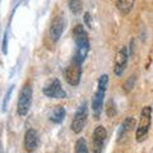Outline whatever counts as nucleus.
<instances>
[{
    "label": "nucleus",
    "instance_id": "f257e3e1",
    "mask_svg": "<svg viewBox=\"0 0 153 153\" xmlns=\"http://www.w3.org/2000/svg\"><path fill=\"white\" fill-rule=\"evenodd\" d=\"M74 35V41H75V51L73 59L79 61L80 64L83 63L89 52V40L88 35L85 32L84 27L82 25H76L73 31Z\"/></svg>",
    "mask_w": 153,
    "mask_h": 153
},
{
    "label": "nucleus",
    "instance_id": "f03ea898",
    "mask_svg": "<svg viewBox=\"0 0 153 153\" xmlns=\"http://www.w3.org/2000/svg\"><path fill=\"white\" fill-rule=\"evenodd\" d=\"M107 83H108L107 74H103L100 76L97 91L94 92L92 97V111L96 119H100V115H101V111H102V105L105 100V93H106V89H107Z\"/></svg>",
    "mask_w": 153,
    "mask_h": 153
},
{
    "label": "nucleus",
    "instance_id": "7ed1b4c3",
    "mask_svg": "<svg viewBox=\"0 0 153 153\" xmlns=\"http://www.w3.org/2000/svg\"><path fill=\"white\" fill-rule=\"evenodd\" d=\"M151 123H152V107L146 106V107H143L140 112L139 124H138L137 133H135V138L138 142H142L143 139H146L148 130H149V126H151Z\"/></svg>",
    "mask_w": 153,
    "mask_h": 153
},
{
    "label": "nucleus",
    "instance_id": "20e7f679",
    "mask_svg": "<svg viewBox=\"0 0 153 153\" xmlns=\"http://www.w3.org/2000/svg\"><path fill=\"white\" fill-rule=\"evenodd\" d=\"M32 85L30 83H27L23 85V88L19 92V97H18V105H17V111L18 115L21 116H26L31 108V103H32Z\"/></svg>",
    "mask_w": 153,
    "mask_h": 153
},
{
    "label": "nucleus",
    "instance_id": "39448f33",
    "mask_svg": "<svg viewBox=\"0 0 153 153\" xmlns=\"http://www.w3.org/2000/svg\"><path fill=\"white\" fill-rule=\"evenodd\" d=\"M87 119H88L87 102H83L74 114L73 121H71V130H73L75 134H79L84 129L85 124H87Z\"/></svg>",
    "mask_w": 153,
    "mask_h": 153
},
{
    "label": "nucleus",
    "instance_id": "423d86ee",
    "mask_svg": "<svg viewBox=\"0 0 153 153\" xmlns=\"http://www.w3.org/2000/svg\"><path fill=\"white\" fill-rule=\"evenodd\" d=\"M65 80L70 85H78L80 82V76H82V64L79 61L71 59L70 64L66 66L64 71Z\"/></svg>",
    "mask_w": 153,
    "mask_h": 153
},
{
    "label": "nucleus",
    "instance_id": "0eeeda50",
    "mask_svg": "<svg viewBox=\"0 0 153 153\" xmlns=\"http://www.w3.org/2000/svg\"><path fill=\"white\" fill-rule=\"evenodd\" d=\"M65 25H66V21H65V17L63 13L57 14L52 18L51 21V25H50V37L52 41H57L59 38L63 35V32L65 30Z\"/></svg>",
    "mask_w": 153,
    "mask_h": 153
},
{
    "label": "nucleus",
    "instance_id": "6e6552de",
    "mask_svg": "<svg viewBox=\"0 0 153 153\" xmlns=\"http://www.w3.org/2000/svg\"><path fill=\"white\" fill-rule=\"evenodd\" d=\"M106 138H107L106 128L102 126V125H98L93 130V134H92V151H93V153H102Z\"/></svg>",
    "mask_w": 153,
    "mask_h": 153
},
{
    "label": "nucleus",
    "instance_id": "1a4fd4ad",
    "mask_svg": "<svg viewBox=\"0 0 153 153\" xmlns=\"http://www.w3.org/2000/svg\"><path fill=\"white\" fill-rule=\"evenodd\" d=\"M44 93L50 98H65L66 92L61 87L59 79H52L44 87Z\"/></svg>",
    "mask_w": 153,
    "mask_h": 153
},
{
    "label": "nucleus",
    "instance_id": "9d476101",
    "mask_svg": "<svg viewBox=\"0 0 153 153\" xmlns=\"http://www.w3.org/2000/svg\"><path fill=\"white\" fill-rule=\"evenodd\" d=\"M128 59H129L128 49L124 46L116 52V56H115L114 71L117 76H121L124 74V71H125V69H126V65H128Z\"/></svg>",
    "mask_w": 153,
    "mask_h": 153
},
{
    "label": "nucleus",
    "instance_id": "9b49d317",
    "mask_svg": "<svg viewBox=\"0 0 153 153\" xmlns=\"http://www.w3.org/2000/svg\"><path fill=\"white\" fill-rule=\"evenodd\" d=\"M38 147V134L35 129H28L25 134V148L28 153L36 151Z\"/></svg>",
    "mask_w": 153,
    "mask_h": 153
},
{
    "label": "nucleus",
    "instance_id": "f8f14e48",
    "mask_svg": "<svg viewBox=\"0 0 153 153\" xmlns=\"http://www.w3.org/2000/svg\"><path fill=\"white\" fill-rule=\"evenodd\" d=\"M134 125H135V120H134V117H126L125 120H124L121 123L120 125V129H119L117 131V142H121L124 138H125L129 133L131 131V129L134 128Z\"/></svg>",
    "mask_w": 153,
    "mask_h": 153
},
{
    "label": "nucleus",
    "instance_id": "ddd939ff",
    "mask_svg": "<svg viewBox=\"0 0 153 153\" xmlns=\"http://www.w3.org/2000/svg\"><path fill=\"white\" fill-rule=\"evenodd\" d=\"M65 117V108L63 106H56L50 115V120L55 124H60Z\"/></svg>",
    "mask_w": 153,
    "mask_h": 153
},
{
    "label": "nucleus",
    "instance_id": "4468645a",
    "mask_svg": "<svg viewBox=\"0 0 153 153\" xmlns=\"http://www.w3.org/2000/svg\"><path fill=\"white\" fill-rule=\"evenodd\" d=\"M134 7V0H116V8L123 14H128Z\"/></svg>",
    "mask_w": 153,
    "mask_h": 153
},
{
    "label": "nucleus",
    "instance_id": "2eb2a0df",
    "mask_svg": "<svg viewBox=\"0 0 153 153\" xmlns=\"http://www.w3.org/2000/svg\"><path fill=\"white\" fill-rule=\"evenodd\" d=\"M69 9L74 16H79L83 10L82 0H69Z\"/></svg>",
    "mask_w": 153,
    "mask_h": 153
},
{
    "label": "nucleus",
    "instance_id": "dca6fc26",
    "mask_svg": "<svg viewBox=\"0 0 153 153\" xmlns=\"http://www.w3.org/2000/svg\"><path fill=\"white\" fill-rule=\"evenodd\" d=\"M75 153H88V146L84 138H79L75 143Z\"/></svg>",
    "mask_w": 153,
    "mask_h": 153
},
{
    "label": "nucleus",
    "instance_id": "f3484780",
    "mask_svg": "<svg viewBox=\"0 0 153 153\" xmlns=\"http://www.w3.org/2000/svg\"><path fill=\"white\" fill-rule=\"evenodd\" d=\"M106 112H107V116L108 117H114L116 115V108H115V103L112 100H110L107 102V107H106Z\"/></svg>",
    "mask_w": 153,
    "mask_h": 153
},
{
    "label": "nucleus",
    "instance_id": "a211bd4d",
    "mask_svg": "<svg viewBox=\"0 0 153 153\" xmlns=\"http://www.w3.org/2000/svg\"><path fill=\"white\" fill-rule=\"evenodd\" d=\"M134 82H135V75H131L130 78H129V79L126 80L125 85H124V88H125V91H126V92H129V91H131L133 85H134Z\"/></svg>",
    "mask_w": 153,
    "mask_h": 153
},
{
    "label": "nucleus",
    "instance_id": "6ab92c4d",
    "mask_svg": "<svg viewBox=\"0 0 153 153\" xmlns=\"http://www.w3.org/2000/svg\"><path fill=\"white\" fill-rule=\"evenodd\" d=\"M1 49H3V54H7V52H8V30L5 31V33H4Z\"/></svg>",
    "mask_w": 153,
    "mask_h": 153
},
{
    "label": "nucleus",
    "instance_id": "aec40b11",
    "mask_svg": "<svg viewBox=\"0 0 153 153\" xmlns=\"http://www.w3.org/2000/svg\"><path fill=\"white\" fill-rule=\"evenodd\" d=\"M13 89H14V87L12 85V87H10V88H9V89L7 91L5 98H4V103H3V110H5V108H7V103H8V100H9V97H10V94H12V92H13Z\"/></svg>",
    "mask_w": 153,
    "mask_h": 153
},
{
    "label": "nucleus",
    "instance_id": "412c9836",
    "mask_svg": "<svg viewBox=\"0 0 153 153\" xmlns=\"http://www.w3.org/2000/svg\"><path fill=\"white\" fill-rule=\"evenodd\" d=\"M84 21H85V25H87L88 27H92V25H91V14L89 13L84 14Z\"/></svg>",
    "mask_w": 153,
    "mask_h": 153
}]
</instances>
